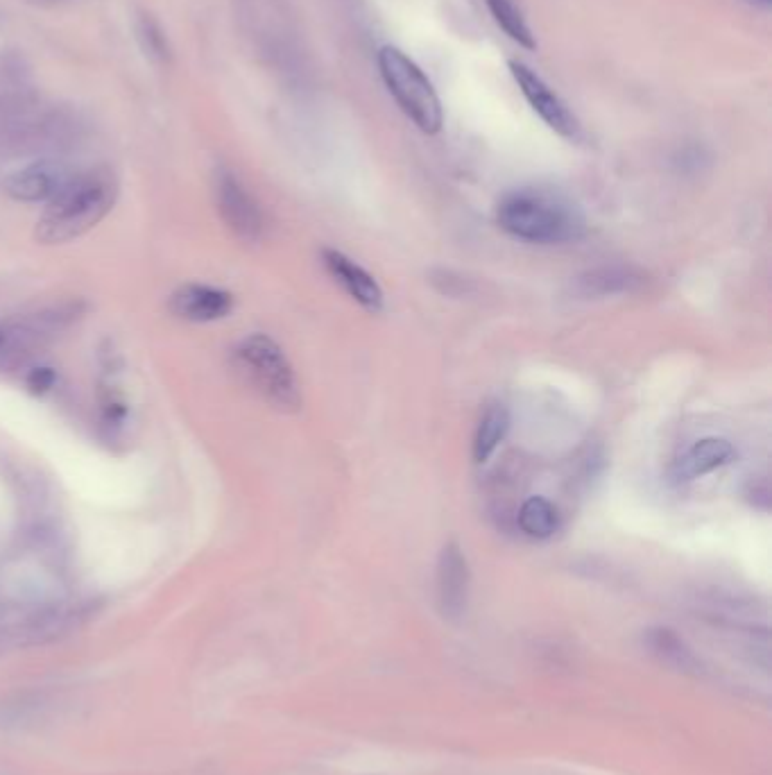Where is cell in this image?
I'll return each instance as SVG.
<instances>
[{
	"label": "cell",
	"instance_id": "cell-1",
	"mask_svg": "<svg viewBox=\"0 0 772 775\" xmlns=\"http://www.w3.org/2000/svg\"><path fill=\"white\" fill-rule=\"evenodd\" d=\"M496 223L517 241L537 245L576 243L587 232V220L576 202L539 186L503 195L496 207Z\"/></svg>",
	"mask_w": 772,
	"mask_h": 775
},
{
	"label": "cell",
	"instance_id": "cell-2",
	"mask_svg": "<svg viewBox=\"0 0 772 775\" xmlns=\"http://www.w3.org/2000/svg\"><path fill=\"white\" fill-rule=\"evenodd\" d=\"M118 195V182L109 168L80 170L66 182L37 223V241L44 245L68 243L96 227Z\"/></svg>",
	"mask_w": 772,
	"mask_h": 775
},
{
	"label": "cell",
	"instance_id": "cell-3",
	"mask_svg": "<svg viewBox=\"0 0 772 775\" xmlns=\"http://www.w3.org/2000/svg\"><path fill=\"white\" fill-rule=\"evenodd\" d=\"M84 136V121L68 107H32L0 136V157L62 159Z\"/></svg>",
	"mask_w": 772,
	"mask_h": 775
},
{
	"label": "cell",
	"instance_id": "cell-4",
	"mask_svg": "<svg viewBox=\"0 0 772 775\" xmlns=\"http://www.w3.org/2000/svg\"><path fill=\"white\" fill-rule=\"evenodd\" d=\"M234 363L247 386L270 406L286 413L302 406V390L293 365L270 336L252 334L240 340L234 349Z\"/></svg>",
	"mask_w": 772,
	"mask_h": 775
},
{
	"label": "cell",
	"instance_id": "cell-5",
	"mask_svg": "<svg viewBox=\"0 0 772 775\" xmlns=\"http://www.w3.org/2000/svg\"><path fill=\"white\" fill-rule=\"evenodd\" d=\"M376 66L385 89L401 112L417 125V130L428 136L440 132L444 125V107L422 68L397 46H383L376 55Z\"/></svg>",
	"mask_w": 772,
	"mask_h": 775
},
{
	"label": "cell",
	"instance_id": "cell-6",
	"mask_svg": "<svg viewBox=\"0 0 772 775\" xmlns=\"http://www.w3.org/2000/svg\"><path fill=\"white\" fill-rule=\"evenodd\" d=\"M82 315L84 304L80 300H68L0 322V370H12L28 363L34 354L71 329Z\"/></svg>",
	"mask_w": 772,
	"mask_h": 775
},
{
	"label": "cell",
	"instance_id": "cell-7",
	"mask_svg": "<svg viewBox=\"0 0 772 775\" xmlns=\"http://www.w3.org/2000/svg\"><path fill=\"white\" fill-rule=\"evenodd\" d=\"M508 68L512 80L517 82V87L523 93V98H526L530 109H533L553 132L564 136V139L576 141L580 136L578 116L571 112L569 105H566L551 87H548L542 75L535 73L528 64L517 62V59H512Z\"/></svg>",
	"mask_w": 772,
	"mask_h": 775
},
{
	"label": "cell",
	"instance_id": "cell-8",
	"mask_svg": "<svg viewBox=\"0 0 772 775\" xmlns=\"http://www.w3.org/2000/svg\"><path fill=\"white\" fill-rule=\"evenodd\" d=\"M213 195L225 225L234 232L240 241L256 243L261 241L265 220L263 211L252 193L245 189V184L238 180L229 170H218L216 180H213Z\"/></svg>",
	"mask_w": 772,
	"mask_h": 775
},
{
	"label": "cell",
	"instance_id": "cell-9",
	"mask_svg": "<svg viewBox=\"0 0 772 775\" xmlns=\"http://www.w3.org/2000/svg\"><path fill=\"white\" fill-rule=\"evenodd\" d=\"M75 175L62 159H34L5 180V193L19 202H50Z\"/></svg>",
	"mask_w": 772,
	"mask_h": 775
},
{
	"label": "cell",
	"instance_id": "cell-10",
	"mask_svg": "<svg viewBox=\"0 0 772 775\" xmlns=\"http://www.w3.org/2000/svg\"><path fill=\"white\" fill-rule=\"evenodd\" d=\"M469 603V565L458 542L444 544L437 558V606L444 619L458 621Z\"/></svg>",
	"mask_w": 772,
	"mask_h": 775
},
{
	"label": "cell",
	"instance_id": "cell-11",
	"mask_svg": "<svg viewBox=\"0 0 772 775\" xmlns=\"http://www.w3.org/2000/svg\"><path fill=\"white\" fill-rule=\"evenodd\" d=\"M322 263L329 275L333 277V281L345 288V293L351 297V300L358 302L365 311L370 313L383 311L385 306L383 288L363 266H358V263L354 259H349L347 254L331 248L322 250Z\"/></svg>",
	"mask_w": 772,
	"mask_h": 775
},
{
	"label": "cell",
	"instance_id": "cell-12",
	"mask_svg": "<svg viewBox=\"0 0 772 775\" xmlns=\"http://www.w3.org/2000/svg\"><path fill=\"white\" fill-rule=\"evenodd\" d=\"M170 309L188 322H216L234 309V297L216 286L186 284L170 297Z\"/></svg>",
	"mask_w": 772,
	"mask_h": 775
},
{
	"label": "cell",
	"instance_id": "cell-13",
	"mask_svg": "<svg viewBox=\"0 0 772 775\" xmlns=\"http://www.w3.org/2000/svg\"><path fill=\"white\" fill-rule=\"evenodd\" d=\"M643 284H646V275L637 268L603 266L582 272V275L571 281V288L578 297L596 300V297L637 293L641 291Z\"/></svg>",
	"mask_w": 772,
	"mask_h": 775
},
{
	"label": "cell",
	"instance_id": "cell-14",
	"mask_svg": "<svg viewBox=\"0 0 772 775\" xmlns=\"http://www.w3.org/2000/svg\"><path fill=\"white\" fill-rule=\"evenodd\" d=\"M734 456V447L732 442L725 438H702L693 445L686 456L677 465V476L682 481H691L698 479V476H705L716 472L718 467L727 465Z\"/></svg>",
	"mask_w": 772,
	"mask_h": 775
},
{
	"label": "cell",
	"instance_id": "cell-15",
	"mask_svg": "<svg viewBox=\"0 0 772 775\" xmlns=\"http://www.w3.org/2000/svg\"><path fill=\"white\" fill-rule=\"evenodd\" d=\"M510 431V411L503 404H490L480 415L478 427L474 433V445H471V454L474 461L483 465L494 456V451L499 449L501 442L505 440Z\"/></svg>",
	"mask_w": 772,
	"mask_h": 775
},
{
	"label": "cell",
	"instance_id": "cell-16",
	"mask_svg": "<svg viewBox=\"0 0 772 775\" xmlns=\"http://www.w3.org/2000/svg\"><path fill=\"white\" fill-rule=\"evenodd\" d=\"M487 10H490L494 23L508 34V37L528 50L537 48V39L530 28L526 16L519 10V5L514 0H485Z\"/></svg>",
	"mask_w": 772,
	"mask_h": 775
},
{
	"label": "cell",
	"instance_id": "cell-17",
	"mask_svg": "<svg viewBox=\"0 0 772 775\" xmlns=\"http://www.w3.org/2000/svg\"><path fill=\"white\" fill-rule=\"evenodd\" d=\"M519 526L530 538L546 540L551 538L557 531V526H560V515H557V508L548 499L530 497L523 501L519 510Z\"/></svg>",
	"mask_w": 772,
	"mask_h": 775
},
{
	"label": "cell",
	"instance_id": "cell-18",
	"mask_svg": "<svg viewBox=\"0 0 772 775\" xmlns=\"http://www.w3.org/2000/svg\"><path fill=\"white\" fill-rule=\"evenodd\" d=\"M646 642L650 646V651H653L657 658H662L666 664H673L675 669H680V671L698 669L696 655L689 651V646H686L680 637L673 633V630H668V628L648 630Z\"/></svg>",
	"mask_w": 772,
	"mask_h": 775
},
{
	"label": "cell",
	"instance_id": "cell-19",
	"mask_svg": "<svg viewBox=\"0 0 772 775\" xmlns=\"http://www.w3.org/2000/svg\"><path fill=\"white\" fill-rule=\"evenodd\" d=\"M136 39H139L143 55L148 57L152 64L166 66L170 57H173L164 28H161L159 21L148 12H141L139 19H136Z\"/></svg>",
	"mask_w": 772,
	"mask_h": 775
},
{
	"label": "cell",
	"instance_id": "cell-20",
	"mask_svg": "<svg viewBox=\"0 0 772 775\" xmlns=\"http://www.w3.org/2000/svg\"><path fill=\"white\" fill-rule=\"evenodd\" d=\"M53 383H55L53 368H34L28 374V386L34 390V393H46V390L53 388Z\"/></svg>",
	"mask_w": 772,
	"mask_h": 775
},
{
	"label": "cell",
	"instance_id": "cell-21",
	"mask_svg": "<svg viewBox=\"0 0 772 775\" xmlns=\"http://www.w3.org/2000/svg\"><path fill=\"white\" fill-rule=\"evenodd\" d=\"M748 3H752V5H759V7H770L772 0H748Z\"/></svg>",
	"mask_w": 772,
	"mask_h": 775
}]
</instances>
